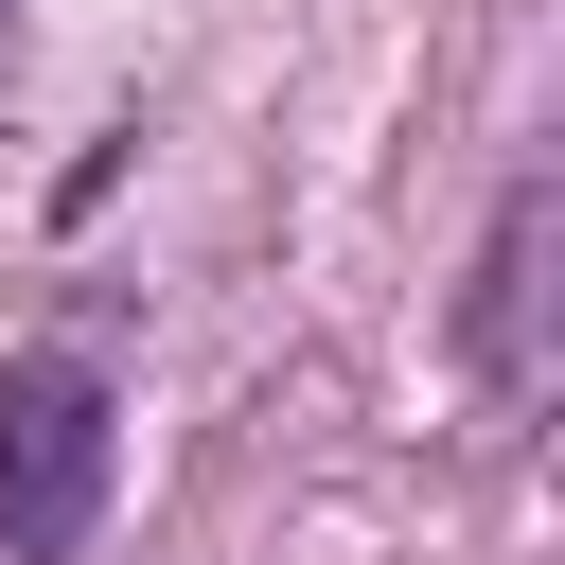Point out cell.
I'll list each match as a JSON object with an SVG mask.
<instances>
[{
    "instance_id": "cell-1",
    "label": "cell",
    "mask_w": 565,
    "mask_h": 565,
    "mask_svg": "<svg viewBox=\"0 0 565 565\" xmlns=\"http://www.w3.org/2000/svg\"><path fill=\"white\" fill-rule=\"evenodd\" d=\"M106 477H124V388L88 353H18L0 371V565H71L106 530Z\"/></svg>"
},
{
    "instance_id": "cell-2",
    "label": "cell",
    "mask_w": 565,
    "mask_h": 565,
    "mask_svg": "<svg viewBox=\"0 0 565 565\" xmlns=\"http://www.w3.org/2000/svg\"><path fill=\"white\" fill-rule=\"evenodd\" d=\"M530 300H547V177L494 194V247H477V300H459V353L494 388H530Z\"/></svg>"
}]
</instances>
